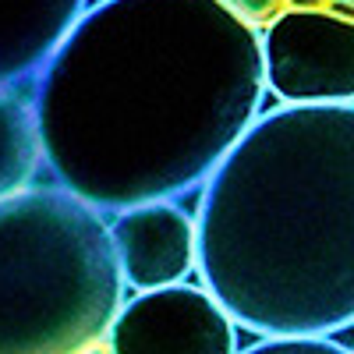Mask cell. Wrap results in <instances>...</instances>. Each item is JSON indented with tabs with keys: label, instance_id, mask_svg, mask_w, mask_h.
I'll return each instance as SVG.
<instances>
[{
	"label": "cell",
	"instance_id": "7a4b0ae2",
	"mask_svg": "<svg viewBox=\"0 0 354 354\" xmlns=\"http://www.w3.org/2000/svg\"><path fill=\"white\" fill-rule=\"evenodd\" d=\"M198 277L259 337L354 326V103L277 106L202 185Z\"/></svg>",
	"mask_w": 354,
	"mask_h": 354
},
{
	"label": "cell",
	"instance_id": "ba28073f",
	"mask_svg": "<svg viewBox=\"0 0 354 354\" xmlns=\"http://www.w3.org/2000/svg\"><path fill=\"white\" fill-rule=\"evenodd\" d=\"M43 167L32 88H0V202L36 185Z\"/></svg>",
	"mask_w": 354,
	"mask_h": 354
},
{
	"label": "cell",
	"instance_id": "7c38bea8",
	"mask_svg": "<svg viewBox=\"0 0 354 354\" xmlns=\"http://www.w3.org/2000/svg\"><path fill=\"white\" fill-rule=\"evenodd\" d=\"M82 354H106V351H96V347H88V351H82Z\"/></svg>",
	"mask_w": 354,
	"mask_h": 354
},
{
	"label": "cell",
	"instance_id": "5b68a950",
	"mask_svg": "<svg viewBox=\"0 0 354 354\" xmlns=\"http://www.w3.org/2000/svg\"><path fill=\"white\" fill-rule=\"evenodd\" d=\"M106 354H238L234 319L205 287L135 294L106 330Z\"/></svg>",
	"mask_w": 354,
	"mask_h": 354
},
{
	"label": "cell",
	"instance_id": "52a82bcc",
	"mask_svg": "<svg viewBox=\"0 0 354 354\" xmlns=\"http://www.w3.org/2000/svg\"><path fill=\"white\" fill-rule=\"evenodd\" d=\"M88 0H0V88H32Z\"/></svg>",
	"mask_w": 354,
	"mask_h": 354
},
{
	"label": "cell",
	"instance_id": "8992f818",
	"mask_svg": "<svg viewBox=\"0 0 354 354\" xmlns=\"http://www.w3.org/2000/svg\"><path fill=\"white\" fill-rule=\"evenodd\" d=\"M106 227L121 283L135 294L177 287L188 280V273H195V216L177 202L135 205L117 213V220Z\"/></svg>",
	"mask_w": 354,
	"mask_h": 354
},
{
	"label": "cell",
	"instance_id": "8fae6325",
	"mask_svg": "<svg viewBox=\"0 0 354 354\" xmlns=\"http://www.w3.org/2000/svg\"><path fill=\"white\" fill-rule=\"evenodd\" d=\"M330 0H287V11H326Z\"/></svg>",
	"mask_w": 354,
	"mask_h": 354
},
{
	"label": "cell",
	"instance_id": "30bf717a",
	"mask_svg": "<svg viewBox=\"0 0 354 354\" xmlns=\"http://www.w3.org/2000/svg\"><path fill=\"white\" fill-rule=\"evenodd\" d=\"M220 8H227L238 21L252 25V28H262L270 25L280 11H283V0H216Z\"/></svg>",
	"mask_w": 354,
	"mask_h": 354
},
{
	"label": "cell",
	"instance_id": "3957f363",
	"mask_svg": "<svg viewBox=\"0 0 354 354\" xmlns=\"http://www.w3.org/2000/svg\"><path fill=\"white\" fill-rule=\"evenodd\" d=\"M121 305L103 213L57 185L0 202V354H82Z\"/></svg>",
	"mask_w": 354,
	"mask_h": 354
},
{
	"label": "cell",
	"instance_id": "6da1fadb",
	"mask_svg": "<svg viewBox=\"0 0 354 354\" xmlns=\"http://www.w3.org/2000/svg\"><path fill=\"white\" fill-rule=\"evenodd\" d=\"M262 100V32L216 0H103L32 82L43 163L96 213L202 188Z\"/></svg>",
	"mask_w": 354,
	"mask_h": 354
},
{
	"label": "cell",
	"instance_id": "9c48e42d",
	"mask_svg": "<svg viewBox=\"0 0 354 354\" xmlns=\"http://www.w3.org/2000/svg\"><path fill=\"white\" fill-rule=\"evenodd\" d=\"M241 354H354L333 337H262Z\"/></svg>",
	"mask_w": 354,
	"mask_h": 354
},
{
	"label": "cell",
	"instance_id": "277c9868",
	"mask_svg": "<svg viewBox=\"0 0 354 354\" xmlns=\"http://www.w3.org/2000/svg\"><path fill=\"white\" fill-rule=\"evenodd\" d=\"M262 78L283 106L354 103V21L283 8L262 32Z\"/></svg>",
	"mask_w": 354,
	"mask_h": 354
}]
</instances>
